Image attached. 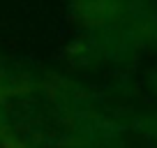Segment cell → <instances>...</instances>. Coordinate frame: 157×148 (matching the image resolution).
I'll list each match as a JSON object with an SVG mask.
<instances>
[{
    "instance_id": "1",
    "label": "cell",
    "mask_w": 157,
    "mask_h": 148,
    "mask_svg": "<svg viewBox=\"0 0 157 148\" xmlns=\"http://www.w3.org/2000/svg\"><path fill=\"white\" fill-rule=\"evenodd\" d=\"M69 2H72V10H74L78 25H88V23L99 21L113 5V0H69Z\"/></svg>"
},
{
    "instance_id": "2",
    "label": "cell",
    "mask_w": 157,
    "mask_h": 148,
    "mask_svg": "<svg viewBox=\"0 0 157 148\" xmlns=\"http://www.w3.org/2000/svg\"><path fill=\"white\" fill-rule=\"evenodd\" d=\"M7 72H10V63L0 60V95H2V88H5V81H7Z\"/></svg>"
}]
</instances>
